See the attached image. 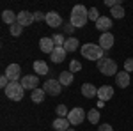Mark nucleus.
<instances>
[{"label":"nucleus","mask_w":133,"mask_h":131,"mask_svg":"<svg viewBox=\"0 0 133 131\" xmlns=\"http://www.w3.org/2000/svg\"><path fill=\"white\" fill-rule=\"evenodd\" d=\"M99 18H101V16H99V12H98V9H96V7L89 9V20H92L94 23H96V21L99 20Z\"/></svg>","instance_id":"29"},{"label":"nucleus","mask_w":133,"mask_h":131,"mask_svg":"<svg viewBox=\"0 0 133 131\" xmlns=\"http://www.w3.org/2000/svg\"><path fill=\"white\" fill-rule=\"evenodd\" d=\"M78 44H80V41L76 39V37H68L62 48H64L66 51H76L78 50Z\"/></svg>","instance_id":"21"},{"label":"nucleus","mask_w":133,"mask_h":131,"mask_svg":"<svg viewBox=\"0 0 133 131\" xmlns=\"http://www.w3.org/2000/svg\"><path fill=\"white\" fill-rule=\"evenodd\" d=\"M9 83H11V81H9V78H7L5 74H2V76H0V87H4V89H5Z\"/></svg>","instance_id":"33"},{"label":"nucleus","mask_w":133,"mask_h":131,"mask_svg":"<svg viewBox=\"0 0 133 131\" xmlns=\"http://www.w3.org/2000/svg\"><path fill=\"white\" fill-rule=\"evenodd\" d=\"M112 96H114V89L110 85H101L98 89V98H99V101H108V99H112Z\"/></svg>","instance_id":"16"},{"label":"nucleus","mask_w":133,"mask_h":131,"mask_svg":"<svg viewBox=\"0 0 133 131\" xmlns=\"http://www.w3.org/2000/svg\"><path fill=\"white\" fill-rule=\"evenodd\" d=\"M98 131H114V128L110 124H101V126L98 128Z\"/></svg>","instance_id":"35"},{"label":"nucleus","mask_w":133,"mask_h":131,"mask_svg":"<svg viewBox=\"0 0 133 131\" xmlns=\"http://www.w3.org/2000/svg\"><path fill=\"white\" fill-rule=\"evenodd\" d=\"M64 32H68V34H73V32H75V27H73L71 23H64Z\"/></svg>","instance_id":"34"},{"label":"nucleus","mask_w":133,"mask_h":131,"mask_svg":"<svg viewBox=\"0 0 133 131\" xmlns=\"http://www.w3.org/2000/svg\"><path fill=\"white\" fill-rule=\"evenodd\" d=\"M34 20L36 21H46V14L41 12V11H37V12H34Z\"/></svg>","instance_id":"32"},{"label":"nucleus","mask_w":133,"mask_h":131,"mask_svg":"<svg viewBox=\"0 0 133 131\" xmlns=\"http://www.w3.org/2000/svg\"><path fill=\"white\" fill-rule=\"evenodd\" d=\"M99 46H101L103 50L107 51V50H110L114 46V36L110 34V32H105V34H101L99 36V43H98Z\"/></svg>","instance_id":"12"},{"label":"nucleus","mask_w":133,"mask_h":131,"mask_svg":"<svg viewBox=\"0 0 133 131\" xmlns=\"http://www.w3.org/2000/svg\"><path fill=\"white\" fill-rule=\"evenodd\" d=\"M44 92L46 94H51V96H59L62 91V85H61V81L59 80H55V78H50V80H46L44 81Z\"/></svg>","instance_id":"6"},{"label":"nucleus","mask_w":133,"mask_h":131,"mask_svg":"<svg viewBox=\"0 0 133 131\" xmlns=\"http://www.w3.org/2000/svg\"><path fill=\"white\" fill-rule=\"evenodd\" d=\"M5 76L9 78V81H20V78H21L20 64H9L5 67Z\"/></svg>","instance_id":"8"},{"label":"nucleus","mask_w":133,"mask_h":131,"mask_svg":"<svg viewBox=\"0 0 133 131\" xmlns=\"http://www.w3.org/2000/svg\"><path fill=\"white\" fill-rule=\"evenodd\" d=\"M68 131H75V129H71V128H69V129H68Z\"/></svg>","instance_id":"36"},{"label":"nucleus","mask_w":133,"mask_h":131,"mask_svg":"<svg viewBox=\"0 0 133 131\" xmlns=\"http://www.w3.org/2000/svg\"><path fill=\"white\" fill-rule=\"evenodd\" d=\"M87 119H89L91 124H98V122H99V112L96 110V108L89 110V112H87Z\"/></svg>","instance_id":"25"},{"label":"nucleus","mask_w":133,"mask_h":131,"mask_svg":"<svg viewBox=\"0 0 133 131\" xmlns=\"http://www.w3.org/2000/svg\"><path fill=\"white\" fill-rule=\"evenodd\" d=\"M66 53L68 51L64 50L62 46H55V50L51 51V55H50V59L53 64H61V62H64V59H66Z\"/></svg>","instance_id":"13"},{"label":"nucleus","mask_w":133,"mask_h":131,"mask_svg":"<svg viewBox=\"0 0 133 131\" xmlns=\"http://www.w3.org/2000/svg\"><path fill=\"white\" fill-rule=\"evenodd\" d=\"M110 14H112V18H115V20H121V18H124V7L119 4V5H115V7H112L110 9Z\"/></svg>","instance_id":"23"},{"label":"nucleus","mask_w":133,"mask_h":131,"mask_svg":"<svg viewBox=\"0 0 133 131\" xmlns=\"http://www.w3.org/2000/svg\"><path fill=\"white\" fill-rule=\"evenodd\" d=\"M96 29L101 32V34H105V32H108L110 29H112V18H107V16H101L99 20L96 21Z\"/></svg>","instance_id":"14"},{"label":"nucleus","mask_w":133,"mask_h":131,"mask_svg":"<svg viewBox=\"0 0 133 131\" xmlns=\"http://www.w3.org/2000/svg\"><path fill=\"white\" fill-rule=\"evenodd\" d=\"M16 20H18V14H14L11 9H5L4 12H2V21H4V23H7L9 27H11V25H14Z\"/></svg>","instance_id":"20"},{"label":"nucleus","mask_w":133,"mask_h":131,"mask_svg":"<svg viewBox=\"0 0 133 131\" xmlns=\"http://www.w3.org/2000/svg\"><path fill=\"white\" fill-rule=\"evenodd\" d=\"M69 71H71L73 74L76 73V71H82V64L78 60H71V64H69Z\"/></svg>","instance_id":"30"},{"label":"nucleus","mask_w":133,"mask_h":131,"mask_svg":"<svg viewBox=\"0 0 133 131\" xmlns=\"http://www.w3.org/2000/svg\"><path fill=\"white\" fill-rule=\"evenodd\" d=\"M46 25H48L50 29H57V27H61V25H62L61 14H59V12H55V11L46 12Z\"/></svg>","instance_id":"9"},{"label":"nucleus","mask_w":133,"mask_h":131,"mask_svg":"<svg viewBox=\"0 0 133 131\" xmlns=\"http://www.w3.org/2000/svg\"><path fill=\"white\" fill-rule=\"evenodd\" d=\"M130 73H126V71H119L117 74H115V85H119L121 89H126L128 85H130Z\"/></svg>","instance_id":"11"},{"label":"nucleus","mask_w":133,"mask_h":131,"mask_svg":"<svg viewBox=\"0 0 133 131\" xmlns=\"http://www.w3.org/2000/svg\"><path fill=\"white\" fill-rule=\"evenodd\" d=\"M55 113L59 115V117H64V119H68V115H69V112L66 108V105H59L57 108H55Z\"/></svg>","instance_id":"26"},{"label":"nucleus","mask_w":133,"mask_h":131,"mask_svg":"<svg viewBox=\"0 0 133 131\" xmlns=\"http://www.w3.org/2000/svg\"><path fill=\"white\" fill-rule=\"evenodd\" d=\"M82 57H85L87 60H101L105 59V50L99 44L87 43V44H82Z\"/></svg>","instance_id":"2"},{"label":"nucleus","mask_w":133,"mask_h":131,"mask_svg":"<svg viewBox=\"0 0 133 131\" xmlns=\"http://www.w3.org/2000/svg\"><path fill=\"white\" fill-rule=\"evenodd\" d=\"M20 81H21V85H23L25 91H36V89H39L37 87L39 85V80H37L36 74H25Z\"/></svg>","instance_id":"7"},{"label":"nucleus","mask_w":133,"mask_h":131,"mask_svg":"<svg viewBox=\"0 0 133 131\" xmlns=\"http://www.w3.org/2000/svg\"><path fill=\"white\" fill-rule=\"evenodd\" d=\"M69 121L68 119H64V117H57L55 121H53V129L55 131H68L69 129Z\"/></svg>","instance_id":"18"},{"label":"nucleus","mask_w":133,"mask_h":131,"mask_svg":"<svg viewBox=\"0 0 133 131\" xmlns=\"http://www.w3.org/2000/svg\"><path fill=\"white\" fill-rule=\"evenodd\" d=\"M5 91V96L9 98L11 101H20L23 99V94H25V89L21 85V81H11L9 85L4 89Z\"/></svg>","instance_id":"3"},{"label":"nucleus","mask_w":133,"mask_h":131,"mask_svg":"<svg viewBox=\"0 0 133 131\" xmlns=\"http://www.w3.org/2000/svg\"><path fill=\"white\" fill-rule=\"evenodd\" d=\"M124 71L126 73H131L133 71V59H126L124 60Z\"/></svg>","instance_id":"31"},{"label":"nucleus","mask_w":133,"mask_h":131,"mask_svg":"<svg viewBox=\"0 0 133 131\" xmlns=\"http://www.w3.org/2000/svg\"><path fill=\"white\" fill-rule=\"evenodd\" d=\"M34 12H29V11H21V12H18V20H16V23H20L21 27H29V25H32L34 23Z\"/></svg>","instance_id":"10"},{"label":"nucleus","mask_w":133,"mask_h":131,"mask_svg":"<svg viewBox=\"0 0 133 131\" xmlns=\"http://www.w3.org/2000/svg\"><path fill=\"white\" fill-rule=\"evenodd\" d=\"M89 21V9L85 5H75L71 9V16H69V23L75 29H82L83 25Z\"/></svg>","instance_id":"1"},{"label":"nucleus","mask_w":133,"mask_h":131,"mask_svg":"<svg viewBox=\"0 0 133 131\" xmlns=\"http://www.w3.org/2000/svg\"><path fill=\"white\" fill-rule=\"evenodd\" d=\"M44 96H46L44 89H36V91H32V101H34V103H43V101H44Z\"/></svg>","instance_id":"24"},{"label":"nucleus","mask_w":133,"mask_h":131,"mask_svg":"<svg viewBox=\"0 0 133 131\" xmlns=\"http://www.w3.org/2000/svg\"><path fill=\"white\" fill-rule=\"evenodd\" d=\"M34 71L37 73V74H48V64L44 60H36L34 62Z\"/></svg>","instance_id":"22"},{"label":"nucleus","mask_w":133,"mask_h":131,"mask_svg":"<svg viewBox=\"0 0 133 131\" xmlns=\"http://www.w3.org/2000/svg\"><path fill=\"white\" fill-rule=\"evenodd\" d=\"M87 117V113H85V110L83 108H73V110H69V115H68V121H69V124L71 126H78V124H82L83 119Z\"/></svg>","instance_id":"5"},{"label":"nucleus","mask_w":133,"mask_h":131,"mask_svg":"<svg viewBox=\"0 0 133 131\" xmlns=\"http://www.w3.org/2000/svg\"><path fill=\"white\" fill-rule=\"evenodd\" d=\"M82 96H83V98H87V99L96 98V96H98V89H96V85H92V83H83V85H82Z\"/></svg>","instance_id":"17"},{"label":"nucleus","mask_w":133,"mask_h":131,"mask_svg":"<svg viewBox=\"0 0 133 131\" xmlns=\"http://www.w3.org/2000/svg\"><path fill=\"white\" fill-rule=\"evenodd\" d=\"M98 69L101 71L105 76H114V74H117V64H115V60L105 57L101 60H98Z\"/></svg>","instance_id":"4"},{"label":"nucleus","mask_w":133,"mask_h":131,"mask_svg":"<svg viewBox=\"0 0 133 131\" xmlns=\"http://www.w3.org/2000/svg\"><path fill=\"white\" fill-rule=\"evenodd\" d=\"M39 48H41L43 53H50L55 50V44H53V39L51 37H41L39 39Z\"/></svg>","instance_id":"15"},{"label":"nucleus","mask_w":133,"mask_h":131,"mask_svg":"<svg viewBox=\"0 0 133 131\" xmlns=\"http://www.w3.org/2000/svg\"><path fill=\"white\" fill-rule=\"evenodd\" d=\"M73 80H75V74H73L69 69H68V71H62L61 76H59V81H61L62 87H68V85H71Z\"/></svg>","instance_id":"19"},{"label":"nucleus","mask_w":133,"mask_h":131,"mask_svg":"<svg viewBox=\"0 0 133 131\" xmlns=\"http://www.w3.org/2000/svg\"><path fill=\"white\" fill-rule=\"evenodd\" d=\"M51 39H53V44H55V46H64V43H66V39H64L62 34H55Z\"/></svg>","instance_id":"28"},{"label":"nucleus","mask_w":133,"mask_h":131,"mask_svg":"<svg viewBox=\"0 0 133 131\" xmlns=\"http://www.w3.org/2000/svg\"><path fill=\"white\" fill-rule=\"evenodd\" d=\"M11 36H14V37H18V36H20L21 34V30H23V27H21L20 23H14V25H11Z\"/></svg>","instance_id":"27"}]
</instances>
